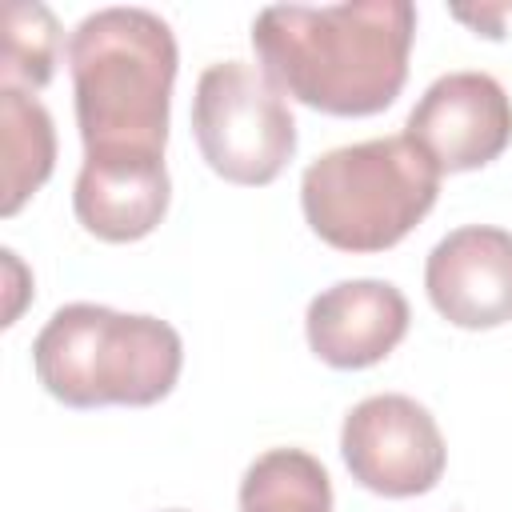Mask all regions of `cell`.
<instances>
[{
  "label": "cell",
  "mask_w": 512,
  "mask_h": 512,
  "mask_svg": "<svg viewBox=\"0 0 512 512\" xmlns=\"http://www.w3.org/2000/svg\"><path fill=\"white\" fill-rule=\"evenodd\" d=\"M416 8L408 0L272 4L252 20V48L272 88L324 116H376L404 92Z\"/></svg>",
  "instance_id": "obj_1"
},
{
  "label": "cell",
  "mask_w": 512,
  "mask_h": 512,
  "mask_svg": "<svg viewBox=\"0 0 512 512\" xmlns=\"http://www.w3.org/2000/svg\"><path fill=\"white\" fill-rule=\"evenodd\" d=\"M176 36L148 8L88 12L68 36L84 156H164Z\"/></svg>",
  "instance_id": "obj_2"
},
{
  "label": "cell",
  "mask_w": 512,
  "mask_h": 512,
  "mask_svg": "<svg viewBox=\"0 0 512 512\" xmlns=\"http://www.w3.org/2000/svg\"><path fill=\"white\" fill-rule=\"evenodd\" d=\"M32 368L64 408H148L176 388L184 344L160 316L80 300L56 308L36 332Z\"/></svg>",
  "instance_id": "obj_3"
},
{
  "label": "cell",
  "mask_w": 512,
  "mask_h": 512,
  "mask_svg": "<svg viewBox=\"0 0 512 512\" xmlns=\"http://www.w3.org/2000/svg\"><path fill=\"white\" fill-rule=\"evenodd\" d=\"M440 168L400 132L316 156L300 176L308 228L340 252L396 248L436 204Z\"/></svg>",
  "instance_id": "obj_4"
},
{
  "label": "cell",
  "mask_w": 512,
  "mask_h": 512,
  "mask_svg": "<svg viewBox=\"0 0 512 512\" xmlns=\"http://www.w3.org/2000/svg\"><path fill=\"white\" fill-rule=\"evenodd\" d=\"M192 136L204 164L220 180L244 188L272 184L296 156V120L280 88L244 60H220L200 72Z\"/></svg>",
  "instance_id": "obj_5"
},
{
  "label": "cell",
  "mask_w": 512,
  "mask_h": 512,
  "mask_svg": "<svg viewBox=\"0 0 512 512\" xmlns=\"http://www.w3.org/2000/svg\"><path fill=\"white\" fill-rule=\"evenodd\" d=\"M340 456L360 488L388 500L432 492L448 464L436 416L400 392L368 396L344 416Z\"/></svg>",
  "instance_id": "obj_6"
},
{
  "label": "cell",
  "mask_w": 512,
  "mask_h": 512,
  "mask_svg": "<svg viewBox=\"0 0 512 512\" xmlns=\"http://www.w3.org/2000/svg\"><path fill=\"white\" fill-rule=\"evenodd\" d=\"M404 136L444 172L492 164L512 144V100L488 72H448L424 88Z\"/></svg>",
  "instance_id": "obj_7"
},
{
  "label": "cell",
  "mask_w": 512,
  "mask_h": 512,
  "mask_svg": "<svg viewBox=\"0 0 512 512\" xmlns=\"http://www.w3.org/2000/svg\"><path fill=\"white\" fill-rule=\"evenodd\" d=\"M424 288L432 308L468 332L512 320V232L492 224H464L436 240L424 260Z\"/></svg>",
  "instance_id": "obj_8"
},
{
  "label": "cell",
  "mask_w": 512,
  "mask_h": 512,
  "mask_svg": "<svg viewBox=\"0 0 512 512\" xmlns=\"http://www.w3.org/2000/svg\"><path fill=\"white\" fill-rule=\"evenodd\" d=\"M408 300L388 280H340L308 300L304 336L316 360L340 372H360L396 352L408 336Z\"/></svg>",
  "instance_id": "obj_9"
},
{
  "label": "cell",
  "mask_w": 512,
  "mask_h": 512,
  "mask_svg": "<svg viewBox=\"0 0 512 512\" xmlns=\"http://www.w3.org/2000/svg\"><path fill=\"white\" fill-rule=\"evenodd\" d=\"M172 180L164 156H84L72 212L80 228L104 244L144 240L168 212Z\"/></svg>",
  "instance_id": "obj_10"
},
{
  "label": "cell",
  "mask_w": 512,
  "mask_h": 512,
  "mask_svg": "<svg viewBox=\"0 0 512 512\" xmlns=\"http://www.w3.org/2000/svg\"><path fill=\"white\" fill-rule=\"evenodd\" d=\"M56 168V128L48 108L0 84V212L16 216Z\"/></svg>",
  "instance_id": "obj_11"
},
{
  "label": "cell",
  "mask_w": 512,
  "mask_h": 512,
  "mask_svg": "<svg viewBox=\"0 0 512 512\" xmlns=\"http://www.w3.org/2000/svg\"><path fill=\"white\" fill-rule=\"evenodd\" d=\"M240 512H332V480L304 448H268L240 480Z\"/></svg>",
  "instance_id": "obj_12"
},
{
  "label": "cell",
  "mask_w": 512,
  "mask_h": 512,
  "mask_svg": "<svg viewBox=\"0 0 512 512\" xmlns=\"http://www.w3.org/2000/svg\"><path fill=\"white\" fill-rule=\"evenodd\" d=\"M0 76L4 88L36 92L56 76L60 56V24L52 8L36 0H12L0 20Z\"/></svg>",
  "instance_id": "obj_13"
},
{
  "label": "cell",
  "mask_w": 512,
  "mask_h": 512,
  "mask_svg": "<svg viewBox=\"0 0 512 512\" xmlns=\"http://www.w3.org/2000/svg\"><path fill=\"white\" fill-rule=\"evenodd\" d=\"M4 256V268H8V292H12V300H8V312H4V324H16V316H20V296H24V264L16 260V252L12 248H4L0 252Z\"/></svg>",
  "instance_id": "obj_14"
},
{
  "label": "cell",
  "mask_w": 512,
  "mask_h": 512,
  "mask_svg": "<svg viewBox=\"0 0 512 512\" xmlns=\"http://www.w3.org/2000/svg\"><path fill=\"white\" fill-rule=\"evenodd\" d=\"M168 512H184V508H168Z\"/></svg>",
  "instance_id": "obj_15"
}]
</instances>
